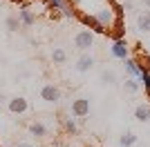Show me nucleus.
<instances>
[{"instance_id": "3", "label": "nucleus", "mask_w": 150, "mask_h": 147, "mask_svg": "<svg viewBox=\"0 0 150 147\" xmlns=\"http://www.w3.org/2000/svg\"><path fill=\"white\" fill-rule=\"evenodd\" d=\"M74 45H76L79 49H81V51H88V49L94 45V34H92L90 29L79 31V34L74 36Z\"/></svg>"}, {"instance_id": "15", "label": "nucleus", "mask_w": 150, "mask_h": 147, "mask_svg": "<svg viewBox=\"0 0 150 147\" xmlns=\"http://www.w3.org/2000/svg\"><path fill=\"white\" fill-rule=\"evenodd\" d=\"M101 83H103V85H114V83H117V76H114V71H110V69H103V71H101Z\"/></svg>"}, {"instance_id": "4", "label": "nucleus", "mask_w": 150, "mask_h": 147, "mask_svg": "<svg viewBox=\"0 0 150 147\" xmlns=\"http://www.w3.org/2000/svg\"><path fill=\"white\" fill-rule=\"evenodd\" d=\"M40 98L47 100V103H58L61 100V89L54 83H47V85L40 87Z\"/></svg>"}, {"instance_id": "10", "label": "nucleus", "mask_w": 150, "mask_h": 147, "mask_svg": "<svg viewBox=\"0 0 150 147\" xmlns=\"http://www.w3.org/2000/svg\"><path fill=\"white\" fill-rule=\"evenodd\" d=\"M137 29L146 31V34L150 31V11H144V13H139V16H137Z\"/></svg>"}, {"instance_id": "5", "label": "nucleus", "mask_w": 150, "mask_h": 147, "mask_svg": "<svg viewBox=\"0 0 150 147\" xmlns=\"http://www.w3.org/2000/svg\"><path fill=\"white\" fill-rule=\"evenodd\" d=\"M7 109L11 111V114H25L27 109H29V103H27V98H23V96H16V98H11L9 103H7Z\"/></svg>"}, {"instance_id": "17", "label": "nucleus", "mask_w": 150, "mask_h": 147, "mask_svg": "<svg viewBox=\"0 0 150 147\" xmlns=\"http://www.w3.org/2000/svg\"><path fill=\"white\" fill-rule=\"evenodd\" d=\"M47 5H50L52 11H61L63 7L67 5V0H47Z\"/></svg>"}, {"instance_id": "12", "label": "nucleus", "mask_w": 150, "mask_h": 147, "mask_svg": "<svg viewBox=\"0 0 150 147\" xmlns=\"http://www.w3.org/2000/svg\"><path fill=\"white\" fill-rule=\"evenodd\" d=\"M63 127H65L67 136H76V132H79V127H76V118H72V116L63 118Z\"/></svg>"}, {"instance_id": "1", "label": "nucleus", "mask_w": 150, "mask_h": 147, "mask_svg": "<svg viewBox=\"0 0 150 147\" xmlns=\"http://www.w3.org/2000/svg\"><path fill=\"white\" fill-rule=\"evenodd\" d=\"M110 54H112V58H117V60H125V58H130V47H128V43H125L123 38H119V40H112Z\"/></svg>"}, {"instance_id": "11", "label": "nucleus", "mask_w": 150, "mask_h": 147, "mask_svg": "<svg viewBox=\"0 0 150 147\" xmlns=\"http://www.w3.org/2000/svg\"><path fill=\"white\" fill-rule=\"evenodd\" d=\"M134 118L141 123H148L150 120V105H137L134 109Z\"/></svg>"}, {"instance_id": "8", "label": "nucleus", "mask_w": 150, "mask_h": 147, "mask_svg": "<svg viewBox=\"0 0 150 147\" xmlns=\"http://www.w3.org/2000/svg\"><path fill=\"white\" fill-rule=\"evenodd\" d=\"M18 20H20V24H25V27H31V24L36 22V16H34V11H29L27 7H23L18 11Z\"/></svg>"}, {"instance_id": "13", "label": "nucleus", "mask_w": 150, "mask_h": 147, "mask_svg": "<svg viewBox=\"0 0 150 147\" xmlns=\"http://www.w3.org/2000/svg\"><path fill=\"white\" fill-rule=\"evenodd\" d=\"M119 145H121V147H132V145H137V134H134V132H125V134L119 138Z\"/></svg>"}, {"instance_id": "14", "label": "nucleus", "mask_w": 150, "mask_h": 147, "mask_svg": "<svg viewBox=\"0 0 150 147\" xmlns=\"http://www.w3.org/2000/svg\"><path fill=\"white\" fill-rule=\"evenodd\" d=\"M52 60L56 62V65H63V62L67 60V54H65V49L54 47V49H52Z\"/></svg>"}, {"instance_id": "9", "label": "nucleus", "mask_w": 150, "mask_h": 147, "mask_svg": "<svg viewBox=\"0 0 150 147\" xmlns=\"http://www.w3.org/2000/svg\"><path fill=\"white\" fill-rule=\"evenodd\" d=\"M29 134L36 136V138H40V136H47V127H45L40 120H31L29 123Z\"/></svg>"}, {"instance_id": "2", "label": "nucleus", "mask_w": 150, "mask_h": 147, "mask_svg": "<svg viewBox=\"0 0 150 147\" xmlns=\"http://www.w3.org/2000/svg\"><path fill=\"white\" fill-rule=\"evenodd\" d=\"M72 116L79 118V120L90 116V100L88 98H76V100H72Z\"/></svg>"}, {"instance_id": "19", "label": "nucleus", "mask_w": 150, "mask_h": 147, "mask_svg": "<svg viewBox=\"0 0 150 147\" xmlns=\"http://www.w3.org/2000/svg\"><path fill=\"white\" fill-rule=\"evenodd\" d=\"M13 147H34V145H31V143H16Z\"/></svg>"}, {"instance_id": "16", "label": "nucleus", "mask_w": 150, "mask_h": 147, "mask_svg": "<svg viewBox=\"0 0 150 147\" xmlns=\"http://www.w3.org/2000/svg\"><path fill=\"white\" fill-rule=\"evenodd\" d=\"M123 87H125V92H130V94H137L139 92V80L137 78H125V83H123Z\"/></svg>"}, {"instance_id": "7", "label": "nucleus", "mask_w": 150, "mask_h": 147, "mask_svg": "<svg viewBox=\"0 0 150 147\" xmlns=\"http://www.w3.org/2000/svg\"><path fill=\"white\" fill-rule=\"evenodd\" d=\"M92 65H94V58L90 54H83L79 60H76V71H81V74H85V71H90L92 69Z\"/></svg>"}, {"instance_id": "6", "label": "nucleus", "mask_w": 150, "mask_h": 147, "mask_svg": "<svg viewBox=\"0 0 150 147\" xmlns=\"http://www.w3.org/2000/svg\"><path fill=\"white\" fill-rule=\"evenodd\" d=\"M125 69H128V74H130V78H141V67H139V60H137V58H132V56H130V58H125Z\"/></svg>"}, {"instance_id": "18", "label": "nucleus", "mask_w": 150, "mask_h": 147, "mask_svg": "<svg viewBox=\"0 0 150 147\" xmlns=\"http://www.w3.org/2000/svg\"><path fill=\"white\" fill-rule=\"evenodd\" d=\"M18 27H20V20L16 18V16H9V18H7V29L9 31H18Z\"/></svg>"}, {"instance_id": "20", "label": "nucleus", "mask_w": 150, "mask_h": 147, "mask_svg": "<svg viewBox=\"0 0 150 147\" xmlns=\"http://www.w3.org/2000/svg\"><path fill=\"white\" fill-rule=\"evenodd\" d=\"M144 5H146V7H150V0H144Z\"/></svg>"}, {"instance_id": "21", "label": "nucleus", "mask_w": 150, "mask_h": 147, "mask_svg": "<svg viewBox=\"0 0 150 147\" xmlns=\"http://www.w3.org/2000/svg\"><path fill=\"white\" fill-rule=\"evenodd\" d=\"M0 100H2V94H0Z\"/></svg>"}]
</instances>
